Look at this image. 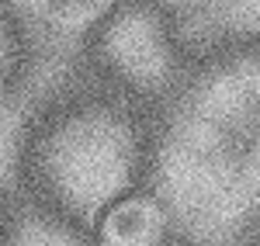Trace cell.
Here are the masks:
<instances>
[{
  "label": "cell",
  "instance_id": "cell-1",
  "mask_svg": "<svg viewBox=\"0 0 260 246\" xmlns=\"http://www.w3.org/2000/svg\"><path fill=\"white\" fill-rule=\"evenodd\" d=\"M142 170L146 132L108 94H87L42 115L24 149L28 194L73 222L90 219V226L104 205L142 187Z\"/></svg>",
  "mask_w": 260,
  "mask_h": 246
},
{
  "label": "cell",
  "instance_id": "cell-2",
  "mask_svg": "<svg viewBox=\"0 0 260 246\" xmlns=\"http://www.w3.org/2000/svg\"><path fill=\"white\" fill-rule=\"evenodd\" d=\"M87 59L115 94L142 104L167 101L184 77V52L156 0H118L87 31Z\"/></svg>",
  "mask_w": 260,
  "mask_h": 246
},
{
  "label": "cell",
  "instance_id": "cell-3",
  "mask_svg": "<svg viewBox=\"0 0 260 246\" xmlns=\"http://www.w3.org/2000/svg\"><path fill=\"white\" fill-rule=\"evenodd\" d=\"M94 239L98 243H118V246H153L167 243L174 232V219L156 194L149 191H128L115 198L111 205L101 208L94 219Z\"/></svg>",
  "mask_w": 260,
  "mask_h": 246
},
{
  "label": "cell",
  "instance_id": "cell-4",
  "mask_svg": "<svg viewBox=\"0 0 260 246\" xmlns=\"http://www.w3.org/2000/svg\"><path fill=\"white\" fill-rule=\"evenodd\" d=\"M14 14L39 21L56 35H87L118 0H4Z\"/></svg>",
  "mask_w": 260,
  "mask_h": 246
},
{
  "label": "cell",
  "instance_id": "cell-5",
  "mask_svg": "<svg viewBox=\"0 0 260 246\" xmlns=\"http://www.w3.org/2000/svg\"><path fill=\"white\" fill-rule=\"evenodd\" d=\"M21 62H24V39L14 21V11L0 0V94H7L11 83L18 80Z\"/></svg>",
  "mask_w": 260,
  "mask_h": 246
},
{
  "label": "cell",
  "instance_id": "cell-6",
  "mask_svg": "<svg viewBox=\"0 0 260 246\" xmlns=\"http://www.w3.org/2000/svg\"><path fill=\"white\" fill-rule=\"evenodd\" d=\"M18 229V201L11 198V191L0 187V243H11Z\"/></svg>",
  "mask_w": 260,
  "mask_h": 246
}]
</instances>
